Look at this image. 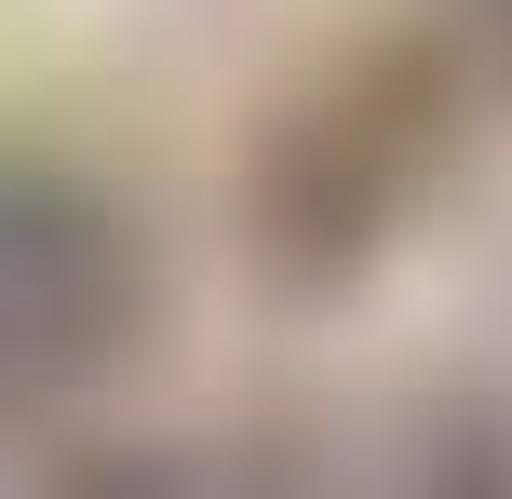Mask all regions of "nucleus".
Returning a JSON list of instances; mask_svg holds the SVG:
<instances>
[{
	"label": "nucleus",
	"mask_w": 512,
	"mask_h": 499,
	"mask_svg": "<svg viewBox=\"0 0 512 499\" xmlns=\"http://www.w3.org/2000/svg\"><path fill=\"white\" fill-rule=\"evenodd\" d=\"M472 27H486V54H512V0H472Z\"/></svg>",
	"instance_id": "3"
},
{
	"label": "nucleus",
	"mask_w": 512,
	"mask_h": 499,
	"mask_svg": "<svg viewBox=\"0 0 512 499\" xmlns=\"http://www.w3.org/2000/svg\"><path fill=\"white\" fill-rule=\"evenodd\" d=\"M135 338V243L95 189L0 176V419L68 405Z\"/></svg>",
	"instance_id": "1"
},
{
	"label": "nucleus",
	"mask_w": 512,
	"mask_h": 499,
	"mask_svg": "<svg viewBox=\"0 0 512 499\" xmlns=\"http://www.w3.org/2000/svg\"><path fill=\"white\" fill-rule=\"evenodd\" d=\"M68 499H270V486L230 473V459H189V473H95V486H68Z\"/></svg>",
	"instance_id": "2"
}]
</instances>
